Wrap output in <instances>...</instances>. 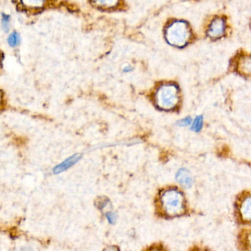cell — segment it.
<instances>
[{"label": "cell", "instance_id": "obj_22", "mask_svg": "<svg viewBox=\"0 0 251 251\" xmlns=\"http://www.w3.org/2000/svg\"><path fill=\"white\" fill-rule=\"evenodd\" d=\"M205 251V250L199 249V250H197V251Z\"/></svg>", "mask_w": 251, "mask_h": 251}, {"label": "cell", "instance_id": "obj_10", "mask_svg": "<svg viewBox=\"0 0 251 251\" xmlns=\"http://www.w3.org/2000/svg\"><path fill=\"white\" fill-rule=\"evenodd\" d=\"M202 126H203V117H202V115H199L194 120L192 125V128L191 129L193 131L198 133V132H200L202 130Z\"/></svg>", "mask_w": 251, "mask_h": 251}, {"label": "cell", "instance_id": "obj_6", "mask_svg": "<svg viewBox=\"0 0 251 251\" xmlns=\"http://www.w3.org/2000/svg\"><path fill=\"white\" fill-rule=\"evenodd\" d=\"M81 158V155L79 153L75 154L73 156L67 158L65 161H63L61 164H58V166L54 168L53 173L55 174H59V173H62V172L65 171L67 169L71 167L72 166L75 164Z\"/></svg>", "mask_w": 251, "mask_h": 251}, {"label": "cell", "instance_id": "obj_13", "mask_svg": "<svg viewBox=\"0 0 251 251\" xmlns=\"http://www.w3.org/2000/svg\"><path fill=\"white\" fill-rule=\"evenodd\" d=\"M192 119L190 117H185V118L182 119V120H179L177 122V126H180V127H186V126H189L192 124Z\"/></svg>", "mask_w": 251, "mask_h": 251}, {"label": "cell", "instance_id": "obj_17", "mask_svg": "<svg viewBox=\"0 0 251 251\" xmlns=\"http://www.w3.org/2000/svg\"><path fill=\"white\" fill-rule=\"evenodd\" d=\"M132 70H133V67L130 65L126 66V67H124V69H123V71H124V73H130V72H131Z\"/></svg>", "mask_w": 251, "mask_h": 251}, {"label": "cell", "instance_id": "obj_1", "mask_svg": "<svg viewBox=\"0 0 251 251\" xmlns=\"http://www.w3.org/2000/svg\"><path fill=\"white\" fill-rule=\"evenodd\" d=\"M159 203L163 214L167 217L182 215L186 211V203L183 194L174 188L166 189L161 192Z\"/></svg>", "mask_w": 251, "mask_h": 251}, {"label": "cell", "instance_id": "obj_18", "mask_svg": "<svg viewBox=\"0 0 251 251\" xmlns=\"http://www.w3.org/2000/svg\"><path fill=\"white\" fill-rule=\"evenodd\" d=\"M3 106V95H2V91L0 90V109Z\"/></svg>", "mask_w": 251, "mask_h": 251}, {"label": "cell", "instance_id": "obj_2", "mask_svg": "<svg viewBox=\"0 0 251 251\" xmlns=\"http://www.w3.org/2000/svg\"><path fill=\"white\" fill-rule=\"evenodd\" d=\"M165 39L170 45L183 48L192 37L189 25L182 20H176L168 25L165 29Z\"/></svg>", "mask_w": 251, "mask_h": 251}, {"label": "cell", "instance_id": "obj_7", "mask_svg": "<svg viewBox=\"0 0 251 251\" xmlns=\"http://www.w3.org/2000/svg\"><path fill=\"white\" fill-rule=\"evenodd\" d=\"M177 181L186 188H190L192 185V178L190 173L186 169L182 168L178 170L176 175Z\"/></svg>", "mask_w": 251, "mask_h": 251}, {"label": "cell", "instance_id": "obj_14", "mask_svg": "<svg viewBox=\"0 0 251 251\" xmlns=\"http://www.w3.org/2000/svg\"><path fill=\"white\" fill-rule=\"evenodd\" d=\"M2 27L5 31H8L9 30L10 26V17L5 14H2Z\"/></svg>", "mask_w": 251, "mask_h": 251}, {"label": "cell", "instance_id": "obj_16", "mask_svg": "<svg viewBox=\"0 0 251 251\" xmlns=\"http://www.w3.org/2000/svg\"><path fill=\"white\" fill-rule=\"evenodd\" d=\"M103 251H120V250L116 246H108Z\"/></svg>", "mask_w": 251, "mask_h": 251}, {"label": "cell", "instance_id": "obj_20", "mask_svg": "<svg viewBox=\"0 0 251 251\" xmlns=\"http://www.w3.org/2000/svg\"><path fill=\"white\" fill-rule=\"evenodd\" d=\"M2 58H3V55H2V52H0V67L2 65Z\"/></svg>", "mask_w": 251, "mask_h": 251}, {"label": "cell", "instance_id": "obj_15", "mask_svg": "<svg viewBox=\"0 0 251 251\" xmlns=\"http://www.w3.org/2000/svg\"><path fill=\"white\" fill-rule=\"evenodd\" d=\"M106 217L108 219V222L111 224H114L116 222V216L114 213L108 212L106 214Z\"/></svg>", "mask_w": 251, "mask_h": 251}, {"label": "cell", "instance_id": "obj_21", "mask_svg": "<svg viewBox=\"0 0 251 251\" xmlns=\"http://www.w3.org/2000/svg\"><path fill=\"white\" fill-rule=\"evenodd\" d=\"M22 251H31V250L28 248H23V249H22Z\"/></svg>", "mask_w": 251, "mask_h": 251}, {"label": "cell", "instance_id": "obj_19", "mask_svg": "<svg viewBox=\"0 0 251 251\" xmlns=\"http://www.w3.org/2000/svg\"><path fill=\"white\" fill-rule=\"evenodd\" d=\"M148 251H161V249H159V248H151V249Z\"/></svg>", "mask_w": 251, "mask_h": 251}, {"label": "cell", "instance_id": "obj_12", "mask_svg": "<svg viewBox=\"0 0 251 251\" xmlns=\"http://www.w3.org/2000/svg\"><path fill=\"white\" fill-rule=\"evenodd\" d=\"M96 205L98 208L100 209H103L107 205H108V202H109V200L106 198H98V200L96 201Z\"/></svg>", "mask_w": 251, "mask_h": 251}, {"label": "cell", "instance_id": "obj_5", "mask_svg": "<svg viewBox=\"0 0 251 251\" xmlns=\"http://www.w3.org/2000/svg\"><path fill=\"white\" fill-rule=\"evenodd\" d=\"M251 195L248 194L245 198H242L239 201L238 209H239V215L244 221H251Z\"/></svg>", "mask_w": 251, "mask_h": 251}, {"label": "cell", "instance_id": "obj_9", "mask_svg": "<svg viewBox=\"0 0 251 251\" xmlns=\"http://www.w3.org/2000/svg\"><path fill=\"white\" fill-rule=\"evenodd\" d=\"M242 61L239 63V66H238V70L240 73H244L245 75L250 74L251 72V61H250V58L248 57L246 58V57L241 58Z\"/></svg>", "mask_w": 251, "mask_h": 251}, {"label": "cell", "instance_id": "obj_8", "mask_svg": "<svg viewBox=\"0 0 251 251\" xmlns=\"http://www.w3.org/2000/svg\"><path fill=\"white\" fill-rule=\"evenodd\" d=\"M92 3L95 4V6L98 7L100 9L111 10L117 8L120 2L115 1V0H107V1H98V2H93Z\"/></svg>", "mask_w": 251, "mask_h": 251}, {"label": "cell", "instance_id": "obj_11", "mask_svg": "<svg viewBox=\"0 0 251 251\" xmlns=\"http://www.w3.org/2000/svg\"><path fill=\"white\" fill-rule=\"evenodd\" d=\"M8 42L10 46L12 47V48L17 47L20 42V35H19L17 32L11 33V34L10 35L9 38H8Z\"/></svg>", "mask_w": 251, "mask_h": 251}, {"label": "cell", "instance_id": "obj_4", "mask_svg": "<svg viewBox=\"0 0 251 251\" xmlns=\"http://www.w3.org/2000/svg\"><path fill=\"white\" fill-rule=\"evenodd\" d=\"M226 23L222 17L214 18L210 23L207 30V35L212 39H217L223 36L226 33Z\"/></svg>", "mask_w": 251, "mask_h": 251}, {"label": "cell", "instance_id": "obj_3", "mask_svg": "<svg viewBox=\"0 0 251 251\" xmlns=\"http://www.w3.org/2000/svg\"><path fill=\"white\" fill-rule=\"evenodd\" d=\"M155 100L160 109L164 111L174 109L180 101L179 88L174 83L161 85L155 92Z\"/></svg>", "mask_w": 251, "mask_h": 251}]
</instances>
